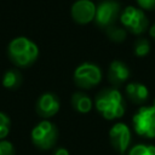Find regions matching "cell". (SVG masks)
<instances>
[{
  "label": "cell",
  "mask_w": 155,
  "mask_h": 155,
  "mask_svg": "<svg viewBox=\"0 0 155 155\" xmlns=\"http://www.w3.org/2000/svg\"><path fill=\"white\" fill-rule=\"evenodd\" d=\"M136 133L144 138H155V102L142 107L132 117Z\"/></svg>",
  "instance_id": "3"
},
{
  "label": "cell",
  "mask_w": 155,
  "mask_h": 155,
  "mask_svg": "<svg viewBox=\"0 0 155 155\" xmlns=\"http://www.w3.org/2000/svg\"><path fill=\"white\" fill-rule=\"evenodd\" d=\"M120 22L132 34H142L148 28V18L140 8L128 6L120 15Z\"/></svg>",
  "instance_id": "5"
},
{
  "label": "cell",
  "mask_w": 155,
  "mask_h": 155,
  "mask_svg": "<svg viewBox=\"0 0 155 155\" xmlns=\"http://www.w3.org/2000/svg\"><path fill=\"white\" fill-rule=\"evenodd\" d=\"M96 109L107 120L119 119L125 113V101L116 88L102 90L94 99Z\"/></svg>",
  "instance_id": "1"
},
{
  "label": "cell",
  "mask_w": 155,
  "mask_h": 155,
  "mask_svg": "<svg viewBox=\"0 0 155 155\" xmlns=\"http://www.w3.org/2000/svg\"><path fill=\"white\" fill-rule=\"evenodd\" d=\"M105 33H107V36L114 42H122L126 39V30L115 24L105 28Z\"/></svg>",
  "instance_id": "15"
},
{
  "label": "cell",
  "mask_w": 155,
  "mask_h": 155,
  "mask_svg": "<svg viewBox=\"0 0 155 155\" xmlns=\"http://www.w3.org/2000/svg\"><path fill=\"white\" fill-rule=\"evenodd\" d=\"M71 105L76 111L81 114H86L92 109V101L86 93L75 92L71 96Z\"/></svg>",
  "instance_id": "13"
},
{
  "label": "cell",
  "mask_w": 155,
  "mask_h": 155,
  "mask_svg": "<svg viewBox=\"0 0 155 155\" xmlns=\"http://www.w3.org/2000/svg\"><path fill=\"white\" fill-rule=\"evenodd\" d=\"M120 12V4L115 0H103L96 7L94 22L101 28H108L115 24Z\"/></svg>",
  "instance_id": "7"
},
{
  "label": "cell",
  "mask_w": 155,
  "mask_h": 155,
  "mask_svg": "<svg viewBox=\"0 0 155 155\" xmlns=\"http://www.w3.org/2000/svg\"><path fill=\"white\" fill-rule=\"evenodd\" d=\"M130 78L128 67L121 61H113L108 69V80L114 86L122 85Z\"/></svg>",
  "instance_id": "11"
},
{
  "label": "cell",
  "mask_w": 155,
  "mask_h": 155,
  "mask_svg": "<svg viewBox=\"0 0 155 155\" xmlns=\"http://www.w3.org/2000/svg\"><path fill=\"white\" fill-rule=\"evenodd\" d=\"M102 80L99 67L93 63H82L74 71V82L81 88H91L98 85Z\"/></svg>",
  "instance_id": "6"
},
{
  "label": "cell",
  "mask_w": 155,
  "mask_h": 155,
  "mask_svg": "<svg viewBox=\"0 0 155 155\" xmlns=\"http://www.w3.org/2000/svg\"><path fill=\"white\" fill-rule=\"evenodd\" d=\"M59 107H61V104H59L58 97L51 92H46L39 97L36 105H35V109L40 116L51 117L58 113Z\"/></svg>",
  "instance_id": "10"
},
{
  "label": "cell",
  "mask_w": 155,
  "mask_h": 155,
  "mask_svg": "<svg viewBox=\"0 0 155 155\" xmlns=\"http://www.w3.org/2000/svg\"><path fill=\"white\" fill-rule=\"evenodd\" d=\"M128 155H155V147L148 144H137L130 150Z\"/></svg>",
  "instance_id": "16"
},
{
  "label": "cell",
  "mask_w": 155,
  "mask_h": 155,
  "mask_svg": "<svg viewBox=\"0 0 155 155\" xmlns=\"http://www.w3.org/2000/svg\"><path fill=\"white\" fill-rule=\"evenodd\" d=\"M109 138L113 148L120 154H124L131 143V131L125 124L117 122L110 128Z\"/></svg>",
  "instance_id": "8"
},
{
  "label": "cell",
  "mask_w": 155,
  "mask_h": 155,
  "mask_svg": "<svg viewBox=\"0 0 155 155\" xmlns=\"http://www.w3.org/2000/svg\"><path fill=\"white\" fill-rule=\"evenodd\" d=\"M22 84V75L18 70L10 69L2 76V86L8 90H15Z\"/></svg>",
  "instance_id": "14"
},
{
  "label": "cell",
  "mask_w": 155,
  "mask_h": 155,
  "mask_svg": "<svg viewBox=\"0 0 155 155\" xmlns=\"http://www.w3.org/2000/svg\"><path fill=\"white\" fill-rule=\"evenodd\" d=\"M126 94L128 99L136 104H143L148 101V87L140 82H130L126 86Z\"/></svg>",
  "instance_id": "12"
},
{
  "label": "cell",
  "mask_w": 155,
  "mask_h": 155,
  "mask_svg": "<svg viewBox=\"0 0 155 155\" xmlns=\"http://www.w3.org/2000/svg\"><path fill=\"white\" fill-rule=\"evenodd\" d=\"M7 52L10 59L16 65L23 68L31 65L39 56V48L36 44L24 36L13 39L8 44Z\"/></svg>",
  "instance_id": "2"
},
{
  "label": "cell",
  "mask_w": 155,
  "mask_h": 155,
  "mask_svg": "<svg viewBox=\"0 0 155 155\" xmlns=\"http://www.w3.org/2000/svg\"><path fill=\"white\" fill-rule=\"evenodd\" d=\"M10 126H11L10 117L6 114H4V113L0 111V139H4L8 134Z\"/></svg>",
  "instance_id": "18"
},
{
  "label": "cell",
  "mask_w": 155,
  "mask_h": 155,
  "mask_svg": "<svg viewBox=\"0 0 155 155\" xmlns=\"http://www.w3.org/2000/svg\"><path fill=\"white\" fill-rule=\"evenodd\" d=\"M53 155H69V153H68V150L64 149V148H58V149L54 151Z\"/></svg>",
  "instance_id": "21"
},
{
  "label": "cell",
  "mask_w": 155,
  "mask_h": 155,
  "mask_svg": "<svg viewBox=\"0 0 155 155\" xmlns=\"http://www.w3.org/2000/svg\"><path fill=\"white\" fill-rule=\"evenodd\" d=\"M0 155H15V147L8 140H0Z\"/></svg>",
  "instance_id": "19"
},
{
  "label": "cell",
  "mask_w": 155,
  "mask_h": 155,
  "mask_svg": "<svg viewBox=\"0 0 155 155\" xmlns=\"http://www.w3.org/2000/svg\"><path fill=\"white\" fill-rule=\"evenodd\" d=\"M96 5L91 0H78L71 6V17L79 24H87L94 19Z\"/></svg>",
  "instance_id": "9"
},
{
  "label": "cell",
  "mask_w": 155,
  "mask_h": 155,
  "mask_svg": "<svg viewBox=\"0 0 155 155\" xmlns=\"http://www.w3.org/2000/svg\"><path fill=\"white\" fill-rule=\"evenodd\" d=\"M137 4L144 10H155V0H137Z\"/></svg>",
  "instance_id": "20"
},
{
  "label": "cell",
  "mask_w": 155,
  "mask_h": 155,
  "mask_svg": "<svg viewBox=\"0 0 155 155\" xmlns=\"http://www.w3.org/2000/svg\"><path fill=\"white\" fill-rule=\"evenodd\" d=\"M31 140L41 150L51 149L58 138L57 127L50 121H41L31 130Z\"/></svg>",
  "instance_id": "4"
},
{
  "label": "cell",
  "mask_w": 155,
  "mask_h": 155,
  "mask_svg": "<svg viewBox=\"0 0 155 155\" xmlns=\"http://www.w3.org/2000/svg\"><path fill=\"white\" fill-rule=\"evenodd\" d=\"M150 51V44L147 39H138L134 42V54L138 57H144Z\"/></svg>",
  "instance_id": "17"
},
{
  "label": "cell",
  "mask_w": 155,
  "mask_h": 155,
  "mask_svg": "<svg viewBox=\"0 0 155 155\" xmlns=\"http://www.w3.org/2000/svg\"><path fill=\"white\" fill-rule=\"evenodd\" d=\"M149 33H150V36L153 38V39H155V23L150 27V30H149Z\"/></svg>",
  "instance_id": "22"
}]
</instances>
